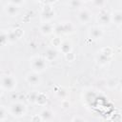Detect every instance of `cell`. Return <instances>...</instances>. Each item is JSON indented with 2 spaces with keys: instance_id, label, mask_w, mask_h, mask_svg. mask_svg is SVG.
<instances>
[{
  "instance_id": "obj_14",
  "label": "cell",
  "mask_w": 122,
  "mask_h": 122,
  "mask_svg": "<svg viewBox=\"0 0 122 122\" xmlns=\"http://www.w3.org/2000/svg\"><path fill=\"white\" fill-rule=\"evenodd\" d=\"M40 31H41V33H43L45 35L51 34L53 31V26H52V24H51V23H43L40 26Z\"/></svg>"
},
{
  "instance_id": "obj_31",
  "label": "cell",
  "mask_w": 122,
  "mask_h": 122,
  "mask_svg": "<svg viewBox=\"0 0 122 122\" xmlns=\"http://www.w3.org/2000/svg\"><path fill=\"white\" fill-rule=\"evenodd\" d=\"M2 95H3V89L0 87V97H1Z\"/></svg>"
},
{
  "instance_id": "obj_1",
  "label": "cell",
  "mask_w": 122,
  "mask_h": 122,
  "mask_svg": "<svg viewBox=\"0 0 122 122\" xmlns=\"http://www.w3.org/2000/svg\"><path fill=\"white\" fill-rule=\"evenodd\" d=\"M30 66L32 71L40 73L47 69V60L43 56L36 55L30 59Z\"/></svg>"
},
{
  "instance_id": "obj_12",
  "label": "cell",
  "mask_w": 122,
  "mask_h": 122,
  "mask_svg": "<svg viewBox=\"0 0 122 122\" xmlns=\"http://www.w3.org/2000/svg\"><path fill=\"white\" fill-rule=\"evenodd\" d=\"M111 21L113 22L117 27H120L122 24V12L121 10H117L111 13Z\"/></svg>"
},
{
  "instance_id": "obj_11",
  "label": "cell",
  "mask_w": 122,
  "mask_h": 122,
  "mask_svg": "<svg viewBox=\"0 0 122 122\" xmlns=\"http://www.w3.org/2000/svg\"><path fill=\"white\" fill-rule=\"evenodd\" d=\"M39 116L41 117V120L44 122H50L54 117V112L51 109H44L39 113Z\"/></svg>"
},
{
  "instance_id": "obj_24",
  "label": "cell",
  "mask_w": 122,
  "mask_h": 122,
  "mask_svg": "<svg viewBox=\"0 0 122 122\" xmlns=\"http://www.w3.org/2000/svg\"><path fill=\"white\" fill-rule=\"evenodd\" d=\"M51 43H52V45L53 46H55V47H60V45H61V39L60 38H58V37H56V38H53V40L51 41Z\"/></svg>"
},
{
  "instance_id": "obj_16",
  "label": "cell",
  "mask_w": 122,
  "mask_h": 122,
  "mask_svg": "<svg viewBox=\"0 0 122 122\" xmlns=\"http://www.w3.org/2000/svg\"><path fill=\"white\" fill-rule=\"evenodd\" d=\"M95 60H96V62H97L98 65H100V66H105V65L110 61V57H108V56H106V55H104V54H102V53L99 52V53L96 55Z\"/></svg>"
},
{
  "instance_id": "obj_21",
  "label": "cell",
  "mask_w": 122,
  "mask_h": 122,
  "mask_svg": "<svg viewBox=\"0 0 122 122\" xmlns=\"http://www.w3.org/2000/svg\"><path fill=\"white\" fill-rule=\"evenodd\" d=\"M8 43V36L7 32L0 31V46H4Z\"/></svg>"
},
{
  "instance_id": "obj_2",
  "label": "cell",
  "mask_w": 122,
  "mask_h": 122,
  "mask_svg": "<svg viewBox=\"0 0 122 122\" xmlns=\"http://www.w3.org/2000/svg\"><path fill=\"white\" fill-rule=\"evenodd\" d=\"M17 86L16 78L11 74H5L0 76V87L6 91H13Z\"/></svg>"
},
{
  "instance_id": "obj_6",
  "label": "cell",
  "mask_w": 122,
  "mask_h": 122,
  "mask_svg": "<svg viewBox=\"0 0 122 122\" xmlns=\"http://www.w3.org/2000/svg\"><path fill=\"white\" fill-rule=\"evenodd\" d=\"M97 22L100 26H108L111 21V13L105 9H101L97 14Z\"/></svg>"
},
{
  "instance_id": "obj_13",
  "label": "cell",
  "mask_w": 122,
  "mask_h": 122,
  "mask_svg": "<svg viewBox=\"0 0 122 122\" xmlns=\"http://www.w3.org/2000/svg\"><path fill=\"white\" fill-rule=\"evenodd\" d=\"M44 58L47 60V61H53L57 58V51L52 49V48H49L46 50L45 51V55H44Z\"/></svg>"
},
{
  "instance_id": "obj_3",
  "label": "cell",
  "mask_w": 122,
  "mask_h": 122,
  "mask_svg": "<svg viewBox=\"0 0 122 122\" xmlns=\"http://www.w3.org/2000/svg\"><path fill=\"white\" fill-rule=\"evenodd\" d=\"M75 30V26L71 21L59 22L53 27V31L57 34L61 33H72Z\"/></svg>"
},
{
  "instance_id": "obj_18",
  "label": "cell",
  "mask_w": 122,
  "mask_h": 122,
  "mask_svg": "<svg viewBox=\"0 0 122 122\" xmlns=\"http://www.w3.org/2000/svg\"><path fill=\"white\" fill-rule=\"evenodd\" d=\"M7 36H8V42H10V43H14L15 41H17L19 39V37L17 36V34H16L14 30L8 31L7 32Z\"/></svg>"
},
{
  "instance_id": "obj_28",
  "label": "cell",
  "mask_w": 122,
  "mask_h": 122,
  "mask_svg": "<svg viewBox=\"0 0 122 122\" xmlns=\"http://www.w3.org/2000/svg\"><path fill=\"white\" fill-rule=\"evenodd\" d=\"M72 122H85V120L83 118H81V117H75L72 120Z\"/></svg>"
},
{
  "instance_id": "obj_8",
  "label": "cell",
  "mask_w": 122,
  "mask_h": 122,
  "mask_svg": "<svg viewBox=\"0 0 122 122\" xmlns=\"http://www.w3.org/2000/svg\"><path fill=\"white\" fill-rule=\"evenodd\" d=\"M26 81L28 82L29 85L30 86H33V87H37L41 84L42 80H41V77L39 76L38 73L34 72V71H31V72H28L26 74Z\"/></svg>"
},
{
  "instance_id": "obj_27",
  "label": "cell",
  "mask_w": 122,
  "mask_h": 122,
  "mask_svg": "<svg viewBox=\"0 0 122 122\" xmlns=\"http://www.w3.org/2000/svg\"><path fill=\"white\" fill-rule=\"evenodd\" d=\"M10 2L11 4H13V5H15V6L19 7V8H20V6H22V5L25 3V2H24V1H22V0H21V1H10Z\"/></svg>"
},
{
  "instance_id": "obj_4",
  "label": "cell",
  "mask_w": 122,
  "mask_h": 122,
  "mask_svg": "<svg viewBox=\"0 0 122 122\" xmlns=\"http://www.w3.org/2000/svg\"><path fill=\"white\" fill-rule=\"evenodd\" d=\"M9 112L14 117H22L27 112V107L22 102H14L9 108Z\"/></svg>"
},
{
  "instance_id": "obj_29",
  "label": "cell",
  "mask_w": 122,
  "mask_h": 122,
  "mask_svg": "<svg viewBox=\"0 0 122 122\" xmlns=\"http://www.w3.org/2000/svg\"><path fill=\"white\" fill-rule=\"evenodd\" d=\"M94 4H96V5H98V6H102V5L105 4V2H104V1H95Z\"/></svg>"
},
{
  "instance_id": "obj_5",
  "label": "cell",
  "mask_w": 122,
  "mask_h": 122,
  "mask_svg": "<svg viewBox=\"0 0 122 122\" xmlns=\"http://www.w3.org/2000/svg\"><path fill=\"white\" fill-rule=\"evenodd\" d=\"M55 17V11L51 5H45L41 12V21L43 23H50Z\"/></svg>"
},
{
  "instance_id": "obj_30",
  "label": "cell",
  "mask_w": 122,
  "mask_h": 122,
  "mask_svg": "<svg viewBox=\"0 0 122 122\" xmlns=\"http://www.w3.org/2000/svg\"><path fill=\"white\" fill-rule=\"evenodd\" d=\"M62 104H63L64 108H67V107H69V102H67V101H63V102H62Z\"/></svg>"
},
{
  "instance_id": "obj_17",
  "label": "cell",
  "mask_w": 122,
  "mask_h": 122,
  "mask_svg": "<svg viewBox=\"0 0 122 122\" xmlns=\"http://www.w3.org/2000/svg\"><path fill=\"white\" fill-rule=\"evenodd\" d=\"M34 101H35V103L36 104H38V105H40V106H45L46 104H47V96L44 94V93H38V94H36V96H35V98H34Z\"/></svg>"
},
{
  "instance_id": "obj_15",
  "label": "cell",
  "mask_w": 122,
  "mask_h": 122,
  "mask_svg": "<svg viewBox=\"0 0 122 122\" xmlns=\"http://www.w3.org/2000/svg\"><path fill=\"white\" fill-rule=\"evenodd\" d=\"M71 50H72V46H71V42H69V41H64V42L61 43V45H60V51H61L64 54H67V53L71 52Z\"/></svg>"
},
{
  "instance_id": "obj_25",
  "label": "cell",
  "mask_w": 122,
  "mask_h": 122,
  "mask_svg": "<svg viewBox=\"0 0 122 122\" xmlns=\"http://www.w3.org/2000/svg\"><path fill=\"white\" fill-rule=\"evenodd\" d=\"M65 55H66V59H67L68 61H73L74 58H75V55L72 53V51L70 52V53H67V54H65Z\"/></svg>"
},
{
  "instance_id": "obj_9",
  "label": "cell",
  "mask_w": 122,
  "mask_h": 122,
  "mask_svg": "<svg viewBox=\"0 0 122 122\" xmlns=\"http://www.w3.org/2000/svg\"><path fill=\"white\" fill-rule=\"evenodd\" d=\"M77 19L81 24H87L92 19V12L87 9H81L77 13Z\"/></svg>"
},
{
  "instance_id": "obj_20",
  "label": "cell",
  "mask_w": 122,
  "mask_h": 122,
  "mask_svg": "<svg viewBox=\"0 0 122 122\" xmlns=\"http://www.w3.org/2000/svg\"><path fill=\"white\" fill-rule=\"evenodd\" d=\"M84 2L83 1H79V0H71L70 2H68V5L71 8V9H77V8H81L83 6Z\"/></svg>"
},
{
  "instance_id": "obj_23",
  "label": "cell",
  "mask_w": 122,
  "mask_h": 122,
  "mask_svg": "<svg viewBox=\"0 0 122 122\" xmlns=\"http://www.w3.org/2000/svg\"><path fill=\"white\" fill-rule=\"evenodd\" d=\"M100 53H102V54H104V55H106L108 57H111L112 54V51L111 48H103L100 51Z\"/></svg>"
},
{
  "instance_id": "obj_22",
  "label": "cell",
  "mask_w": 122,
  "mask_h": 122,
  "mask_svg": "<svg viewBox=\"0 0 122 122\" xmlns=\"http://www.w3.org/2000/svg\"><path fill=\"white\" fill-rule=\"evenodd\" d=\"M8 114V110L4 106H0V121H3L6 119Z\"/></svg>"
},
{
  "instance_id": "obj_10",
  "label": "cell",
  "mask_w": 122,
  "mask_h": 122,
  "mask_svg": "<svg viewBox=\"0 0 122 122\" xmlns=\"http://www.w3.org/2000/svg\"><path fill=\"white\" fill-rule=\"evenodd\" d=\"M103 30L99 28V27H91L88 30V36L92 39V40H98V39H101L103 37Z\"/></svg>"
},
{
  "instance_id": "obj_26",
  "label": "cell",
  "mask_w": 122,
  "mask_h": 122,
  "mask_svg": "<svg viewBox=\"0 0 122 122\" xmlns=\"http://www.w3.org/2000/svg\"><path fill=\"white\" fill-rule=\"evenodd\" d=\"M31 122H42L41 117L39 116V114H35L31 117Z\"/></svg>"
},
{
  "instance_id": "obj_7",
  "label": "cell",
  "mask_w": 122,
  "mask_h": 122,
  "mask_svg": "<svg viewBox=\"0 0 122 122\" xmlns=\"http://www.w3.org/2000/svg\"><path fill=\"white\" fill-rule=\"evenodd\" d=\"M3 10H4V12L8 15V16H10V17H15L19 14V11H20V9L19 7L11 4L10 1L7 2L4 7H3Z\"/></svg>"
},
{
  "instance_id": "obj_19",
  "label": "cell",
  "mask_w": 122,
  "mask_h": 122,
  "mask_svg": "<svg viewBox=\"0 0 122 122\" xmlns=\"http://www.w3.org/2000/svg\"><path fill=\"white\" fill-rule=\"evenodd\" d=\"M117 86H118V80L116 78H111L106 83V87L109 88V89H111V90L115 89Z\"/></svg>"
}]
</instances>
